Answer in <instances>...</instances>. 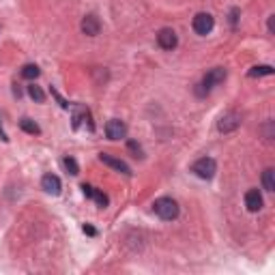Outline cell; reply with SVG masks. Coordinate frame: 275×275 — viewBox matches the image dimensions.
<instances>
[{"label": "cell", "mask_w": 275, "mask_h": 275, "mask_svg": "<svg viewBox=\"0 0 275 275\" xmlns=\"http://www.w3.org/2000/svg\"><path fill=\"white\" fill-rule=\"evenodd\" d=\"M99 30H101V24L99 20H97V15H86V18L82 20V32L88 37H95V35H99Z\"/></svg>", "instance_id": "cell-10"}, {"label": "cell", "mask_w": 275, "mask_h": 275, "mask_svg": "<svg viewBox=\"0 0 275 275\" xmlns=\"http://www.w3.org/2000/svg\"><path fill=\"white\" fill-rule=\"evenodd\" d=\"M84 232H86V234H91V237H93V234H95V228H91V226H84Z\"/></svg>", "instance_id": "cell-21"}, {"label": "cell", "mask_w": 275, "mask_h": 275, "mask_svg": "<svg viewBox=\"0 0 275 275\" xmlns=\"http://www.w3.org/2000/svg\"><path fill=\"white\" fill-rule=\"evenodd\" d=\"M153 209H155V213L166 222L176 220V215H179V204H176V200H172V198H159Z\"/></svg>", "instance_id": "cell-1"}, {"label": "cell", "mask_w": 275, "mask_h": 275, "mask_svg": "<svg viewBox=\"0 0 275 275\" xmlns=\"http://www.w3.org/2000/svg\"><path fill=\"white\" fill-rule=\"evenodd\" d=\"M224 80H226V69L215 67V69H211V71H209V74L204 76V80H202V86H204V91H211L213 86L222 84Z\"/></svg>", "instance_id": "cell-5"}, {"label": "cell", "mask_w": 275, "mask_h": 275, "mask_svg": "<svg viewBox=\"0 0 275 275\" xmlns=\"http://www.w3.org/2000/svg\"><path fill=\"white\" fill-rule=\"evenodd\" d=\"M82 191H84V196H86V198H91V196H93V191H95V187H91V185H86V183H84V185H82Z\"/></svg>", "instance_id": "cell-19"}, {"label": "cell", "mask_w": 275, "mask_h": 275, "mask_svg": "<svg viewBox=\"0 0 275 275\" xmlns=\"http://www.w3.org/2000/svg\"><path fill=\"white\" fill-rule=\"evenodd\" d=\"M91 198H93V200H95V202H97V204H99V207H108V196H106V193H103V191L95 189Z\"/></svg>", "instance_id": "cell-18"}, {"label": "cell", "mask_w": 275, "mask_h": 275, "mask_svg": "<svg viewBox=\"0 0 275 275\" xmlns=\"http://www.w3.org/2000/svg\"><path fill=\"white\" fill-rule=\"evenodd\" d=\"M157 43L164 50H174L176 43H179V37H176V32L172 28H161L157 35Z\"/></svg>", "instance_id": "cell-4"}, {"label": "cell", "mask_w": 275, "mask_h": 275, "mask_svg": "<svg viewBox=\"0 0 275 275\" xmlns=\"http://www.w3.org/2000/svg\"><path fill=\"white\" fill-rule=\"evenodd\" d=\"M99 159H101V164H106V166H110V168H114V170H118V172H123V174H131V170H129V166L125 164V161H120V159H114L112 155H99Z\"/></svg>", "instance_id": "cell-11"}, {"label": "cell", "mask_w": 275, "mask_h": 275, "mask_svg": "<svg viewBox=\"0 0 275 275\" xmlns=\"http://www.w3.org/2000/svg\"><path fill=\"white\" fill-rule=\"evenodd\" d=\"M273 74V67L269 64H260V67H254L249 71V78H260V76H271Z\"/></svg>", "instance_id": "cell-15"}, {"label": "cell", "mask_w": 275, "mask_h": 275, "mask_svg": "<svg viewBox=\"0 0 275 275\" xmlns=\"http://www.w3.org/2000/svg\"><path fill=\"white\" fill-rule=\"evenodd\" d=\"M28 95H30L37 103H43V101H45V93H43L37 84H30V86H28Z\"/></svg>", "instance_id": "cell-14"}, {"label": "cell", "mask_w": 275, "mask_h": 275, "mask_svg": "<svg viewBox=\"0 0 275 275\" xmlns=\"http://www.w3.org/2000/svg\"><path fill=\"white\" fill-rule=\"evenodd\" d=\"M191 26H193V30H196L198 35H209V32L213 30V26H215L213 15H209V13H198L196 18H193Z\"/></svg>", "instance_id": "cell-3"}, {"label": "cell", "mask_w": 275, "mask_h": 275, "mask_svg": "<svg viewBox=\"0 0 275 275\" xmlns=\"http://www.w3.org/2000/svg\"><path fill=\"white\" fill-rule=\"evenodd\" d=\"M269 30L271 32L275 30V15H271V18H269Z\"/></svg>", "instance_id": "cell-20"}, {"label": "cell", "mask_w": 275, "mask_h": 275, "mask_svg": "<svg viewBox=\"0 0 275 275\" xmlns=\"http://www.w3.org/2000/svg\"><path fill=\"white\" fill-rule=\"evenodd\" d=\"M62 164H64V168H67V172H69V174H74V176H76V174L80 172V168H78V164H76V159H74V157H64V159H62Z\"/></svg>", "instance_id": "cell-17"}, {"label": "cell", "mask_w": 275, "mask_h": 275, "mask_svg": "<svg viewBox=\"0 0 275 275\" xmlns=\"http://www.w3.org/2000/svg\"><path fill=\"white\" fill-rule=\"evenodd\" d=\"M262 185L266 191H275V170L273 168H266L262 172Z\"/></svg>", "instance_id": "cell-12"}, {"label": "cell", "mask_w": 275, "mask_h": 275, "mask_svg": "<svg viewBox=\"0 0 275 275\" xmlns=\"http://www.w3.org/2000/svg\"><path fill=\"white\" fill-rule=\"evenodd\" d=\"M191 172L196 176H200V179L209 181V179H213V174L217 172V164H215V159H211V157H202V159H198L196 164L191 166Z\"/></svg>", "instance_id": "cell-2"}, {"label": "cell", "mask_w": 275, "mask_h": 275, "mask_svg": "<svg viewBox=\"0 0 275 275\" xmlns=\"http://www.w3.org/2000/svg\"><path fill=\"white\" fill-rule=\"evenodd\" d=\"M39 74H41V71H39L37 64H26V67L22 69V76L26 78V80H37V78H39Z\"/></svg>", "instance_id": "cell-16"}, {"label": "cell", "mask_w": 275, "mask_h": 275, "mask_svg": "<svg viewBox=\"0 0 275 275\" xmlns=\"http://www.w3.org/2000/svg\"><path fill=\"white\" fill-rule=\"evenodd\" d=\"M245 207H247V211H252V213L260 211V209H262V196H260V191H258V189H249V191L245 193Z\"/></svg>", "instance_id": "cell-9"}, {"label": "cell", "mask_w": 275, "mask_h": 275, "mask_svg": "<svg viewBox=\"0 0 275 275\" xmlns=\"http://www.w3.org/2000/svg\"><path fill=\"white\" fill-rule=\"evenodd\" d=\"M106 135L110 138V140H120V138H125L127 135V127L123 120H118V118H112L108 120V125H106Z\"/></svg>", "instance_id": "cell-6"}, {"label": "cell", "mask_w": 275, "mask_h": 275, "mask_svg": "<svg viewBox=\"0 0 275 275\" xmlns=\"http://www.w3.org/2000/svg\"><path fill=\"white\" fill-rule=\"evenodd\" d=\"M41 187L47 191V193H52V196H58L60 193V179L56 174H45L43 179H41Z\"/></svg>", "instance_id": "cell-8"}, {"label": "cell", "mask_w": 275, "mask_h": 275, "mask_svg": "<svg viewBox=\"0 0 275 275\" xmlns=\"http://www.w3.org/2000/svg\"><path fill=\"white\" fill-rule=\"evenodd\" d=\"M241 125V116L237 114V112H228V114H224L220 118V123H217V127H220V131L228 133V131H234Z\"/></svg>", "instance_id": "cell-7"}, {"label": "cell", "mask_w": 275, "mask_h": 275, "mask_svg": "<svg viewBox=\"0 0 275 275\" xmlns=\"http://www.w3.org/2000/svg\"><path fill=\"white\" fill-rule=\"evenodd\" d=\"M20 127H22L26 133H32V135L41 133V129H39V125L35 123V120H30V118H22V120H20Z\"/></svg>", "instance_id": "cell-13"}]
</instances>
